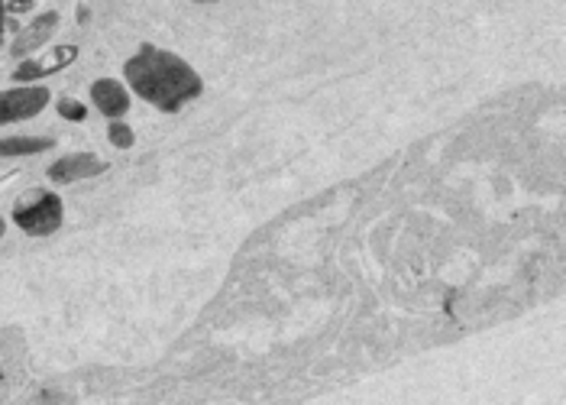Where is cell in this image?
Masks as SVG:
<instances>
[{"label":"cell","mask_w":566,"mask_h":405,"mask_svg":"<svg viewBox=\"0 0 566 405\" xmlns=\"http://www.w3.org/2000/svg\"><path fill=\"white\" fill-rule=\"evenodd\" d=\"M91 104H95L104 117L120 120L130 111V91H126L117 78H97L95 85H91Z\"/></svg>","instance_id":"obj_7"},{"label":"cell","mask_w":566,"mask_h":405,"mask_svg":"<svg viewBox=\"0 0 566 405\" xmlns=\"http://www.w3.org/2000/svg\"><path fill=\"white\" fill-rule=\"evenodd\" d=\"M56 146V140L49 136H7L0 140V156H36Z\"/></svg>","instance_id":"obj_8"},{"label":"cell","mask_w":566,"mask_h":405,"mask_svg":"<svg viewBox=\"0 0 566 405\" xmlns=\"http://www.w3.org/2000/svg\"><path fill=\"white\" fill-rule=\"evenodd\" d=\"M4 231H7V221H4V217H0V237H4Z\"/></svg>","instance_id":"obj_13"},{"label":"cell","mask_w":566,"mask_h":405,"mask_svg":"<svg viewBox=\"0 0 566 405\" xmlns=\"http://www.w3.org/2000/svg\"><path fill=\"white\" fill-rule=\"evenodd\" d=\"M4 30H7V0H0V40H4Z\"/></svg>","instance_id":"obj_12"},{"label":"cell","mask_w":566,"mask_h":405,"mask_svg":"<svg viewBox=\"0 0 566 405\" xmlns=\"http://www.w3.org/2000/svg\"><path fill=\"white\" fill-rule=\"evenodd\" d=\"M123 78L133 95H140L146 104L166 114L181 111L205 91V78L191 69V62H185L169 49L152 46V42H142L133 56L126 59Z\"/></svg>","instance_id":"obj_1"},{"label":"cell","mask_w":566,"mask_h":405,"mask_svg":"<svg viewBox=\"0 0 566 405\" xmlns=\"http://www.w3.org/2000/svg\"><path fill=\"white\" fill-rule=\"evenodd\" d=\"M78 59V46H56L52 52H46V56L40 59H26V62H20L14 69V81H20V85H32V81L46 78V75H56L62 72V69H68L71 62Z\"/></svg>","instance_id":"obj_4"},{"label":"cell","mask_w":566,"mask_h":405,"mask_svg":"<svg viewBox=\"0 0 566 405\" xmlns=\"http://www.w3.org/2000/svg\"><path fill=\"white\" fill-rule=\"evenodd\" d=\"M52 101L49 87L42 85H20L10 91H0V124H16V120H30L46 111Z\"/></svg>","instance_id":"obj_3"},{"label":"cell","mask_w":566,"mask_h":405,"mask_svg":"<svg viewBox=\"0 0 566 405\" xmlns=\"http://www.w3.org/2000/svg\"><path fill=\"white\" fill-rule=\"evenodd\" d=\"M0 382H4V373H0Z\"/></svg>","instance_id":"obj_15"},{"label":"cell","mask_w":566,"mask_h":405,"mask_svg":"<svg viewBox=\"0 0 566 405\" xmlns=\"http://www.w3.org/2000/svg\"><path fill=\"white\" fill-rule=\"evenodd\" d=\"M65 221V205L56 191L32 189L14 205V224L30 237H49Z\"/></svg>","instance_id":"obj_2"},{"label":"cell","mask_w":566,"mask_h":405,"mask_svg":"<svg viewBox=\"0 0 566 405\" xmlns=\"http://www.w3.org/2000/svg\"><path fill=\"white\" fill-rule=\"evenodd\" d=\"M56 30H59V14H56V10H46V14L32 16L30 23L16 32V42H14V49H10V52H14L16 59L30 56V52H36L40 46H46V42L52 40V32H56Z\"/></svg>","instance_id":"obj_6"},{"label":"cell","mask_w":566,"mask_h":405,"mask_svg":"<svg viewBox=\"0 0 566 405\" xmlns=\"http://www.w3.org/2000/svg\"><path fill=\"white\" fill-rule=\"evenodd\" d=\"M59 114H62L65 120H75V124H81V120L87 117V107L81 101H75V97H59Z\"/></svg>","instance_id":"obj_10"},{"label":"cell","mask_w":566,"mask_h":405,"mask_svg":"<svg viewBox=\"0 0 566 405\" xmlns=\"http://www.w3.org/2000/svg\"><path fill=\"white\" fill-rule=\"evenodd\" d=\"M107 136H111V143L117 146V150H130L133 146V130L126 127L123 120H111V127H107Z\"/></svg>","instance_id":"obj_9"},{"label":"cell","mask_w":566,"mask_h":405,"mask_svg":"<svg viewBox=\"0 0 566 405\" xmlns=\"http://www.w3.org/2000/svg\"><path fill=\"white\" fill-rule=\"evenodd\" d=\"M191 4H217V0H191Z\"/></svg>","instance_id":"obj_14"},{"label":"cell","mask_w":566,"mask_h":405,"mask_svg":"<svg viewBox=\"0 0 566 405\" xmlns=\"http://www.w3.org/2000/svg\"><path fill=\"white\" fill-rule=\"evenodd\" d=\"M32 4H36V0H10L7 14H26V10H32Z\"/></svg>","instance_id":"obj_11"},{"label":"cell","mask_w":566,"mask_h":405,"mask_svg":"<svg viewBox=\"0 0 566 405\" xmlns=\"http://www.w3.org/2000/svg\"><path fill=\"white\" fill-rule=\"evenodd\" d=\"M107 172V162L95 152H68L62 160H56L49 166V179L56 185H71V182H85V179H95V175Z\"/></svg>","instance_id":"obj_5"}]
</instances>
